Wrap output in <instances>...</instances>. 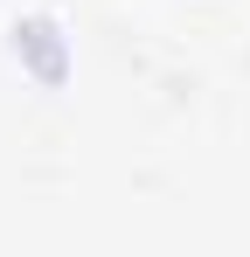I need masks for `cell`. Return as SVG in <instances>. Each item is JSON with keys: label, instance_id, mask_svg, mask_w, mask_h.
<instances>
[{"label": "cell", "instance_id": "obj_1", "mask_svg": "<svg viewBox=\"0 0 250 257\" xmlns=\"http://www.w3.org/2000/svg\"><path fill=\"white\" fill-rule=\"evenodd\" d=\"M21 35H28V49H35V63H42V77H49V84H56V77H63V49H56V28H42V21H28V28H21Z\"/></svg>", "mask_w": 250, "mask_h": 257}]
</instances>
